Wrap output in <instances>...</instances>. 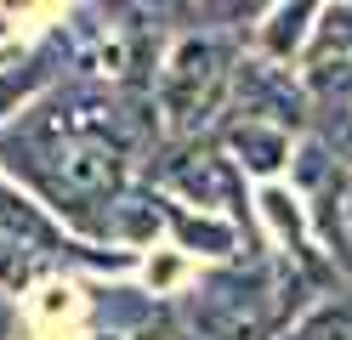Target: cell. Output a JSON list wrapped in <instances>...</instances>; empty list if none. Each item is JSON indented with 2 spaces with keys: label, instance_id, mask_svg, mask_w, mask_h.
I'll return each mask as SVG.
<instances>
[{
  "label": "cell",
  "instance_id": "6da1fadb",
  "mask_svg": "<svg viewBox=\"0 0 352 340\" xmlns=\"http://www.w3.org/2000/svg\"><path fill=\"white\" fill-rule=\"evenodd\" d=\"M233 45L222 34H182L160 68V125L170 142H199L216 113H228L233 97Z\"/></svg>",
  "mask_w": 352,
  "mask_h": 340
},
{
  "label": "cell",
  "instance_id": "7a4b0ae2",
  "mask_svg": "<svg viewBox=\"0 0 352 340\" xmlns=\"http://www.w3.org/2000/svg\"><path fill=\"white\" fill-rule=\"evenodd\" d=\"M160 181L170 193H182L199 216L210 210H233V216H245V181H239V170L228 165V153L216 148V142H170V159L160 165Z\"/></svg>",
  "mask_w": 352,
  "mask_h": 340
},
{
  "label": "cell",
  "instance_id": "3957f363",
  "mask_svg": "<svg viewBox=\"0 0 352 340\" xmlns=\"http://www.w3.org/2000/svg\"><path fill=\"white\" fill-rule=\"evenodd\" d=\"M233 120H256V125H278V131H290L301 125L307 113H313V97H307V85L290 80V68H278L267 57H256V63H239L233 68Z\"/></svg>",
  "mask_w": 352,
  "mask_h": 340
},
{
  "label": "cell",
  "instance_id": "277c9868",
  "mask_svg": "<svg viewBox=\"0 0 352 340\" xmlns=\"http://www.w3.org/2000/svg\"><path fill=\"white\" fill-rule=\"evenodd\" d=\"M193 324L205 340H261L273 329L267 317V289L245 284L239 272H216L199 289V306H193Z\"/></svg>",
  "mask_w": 352,
  "mask_h": 340
},
{
  "label": "cell",
  "instance_id": "5b68a950",
  "mask_svg": "<svg viewBox=\"0 0 352 340\" xmlns=\"http://www.w3.org/2000/svg\"><path fill=\"white\" fill-rule=\"evenodd\" d=\"M216 148H222L228 165L245 170V176H278L284 165H290V131L256 125V120H228L222 131H216Z\"/></svg>",
  "mask_w": 352,
  "mask_h": 340
},
{
  "label": "cell",
  "instance_id": "8992f818",
  "mask_svg": "<svg viewBox=\"0 0 352 340\" xmlns=\"http://www.w3.org/2000/svg\"><path fill=\"white\" fill-rule=\"evenodd\" d=\"M313 23H318V6H273L267 29H261V57L284 68L307 40H313Z\"/></svg>",
  "mask_w": 352,
  "mask_h": 340
},
{
  "label": "cell",
  "instance_id": "52a82bcc",
  "mask_svg": "<svg viewBox=\"0 0 352 340\" xmlns=\"http://www.w3.org/2000/svg\"><path fill=\"white\" fill-rule=\"evenodd\" d=\"M313 142L329 153L336 170H352V97H318L313 102Z\"/></svg>",
  "mask_w": 352,
  "mask_h": 340
},
{
  "label": "cell",
  "instance_id": "ba28073f",
  "mask_svg": "<svg viewBox=\"0 0 352 340\" xmlns=\"http://www.w3.org/2000/svg\"><path fill=\"white\" fill-rule=\"evenodd\" d=\"M307 68H352V6H324L318 12Z\"/></svg>",
  "mask_w": 352,
  "mask_h": 340
},
{
  "label": "cell",
  "instance_id": "9c48e42d",
  "mask_svg": "<svg viewBox=\"0 0 352 340\" xmlns=\"http://www.w3.org/2000/svg\"><path fill=\"white\" fill-rule=\"evenodd\" d=\"M165 221L182 238V249H199V256H228L233 249V227L216 221V216H188L182 204H165Z\"/></svg>",
  "mask_w": 352,
  "mask_h": 340
},
{
  "label": "cell",
  "instance_id": "30bf717a",
  "mask_svg": "<svg viewBox=\"0 0 352 340\" xmlns=\"http://www.w3.org/2000/svg\"><path fill=\"white\" fill-rule=\"evenodd\" d=\"M290 340H352V306H341V301L313 306V312L296 324Z\"/></svg>",
  "mask_w": 352,
  "mask_h": 340
},
{
  "label": "cell",
  "instance_id": "8fae6325",
  "mask_svg": "<svg viewBox=\"0 0 352 340\" xmlns=\"http://www.w3.org/2000/svg\"><path fill=\"white\" fill-rule=\"evenodd\" d=\"M341 233H346V249H352V181L341 188Z\"/></svg>",
  "mask_w": 352,
  "mask_h": 340
},
{
  "label": "cell",
  "instance_id": "7c38bea8",
  "mask_svg": "<svg viewBox=\"0 0 352 340\" xmlns=\"http://www.w3.org/2000/svg\"><path fill=\"white\" fill-rule=\"evenodd\" d=\"M12 324H17V317H12V301L0 295V340H12Z\"/></svg>",
  "mask_w": 352,
  "mask_h": 340
}]
</instances>
